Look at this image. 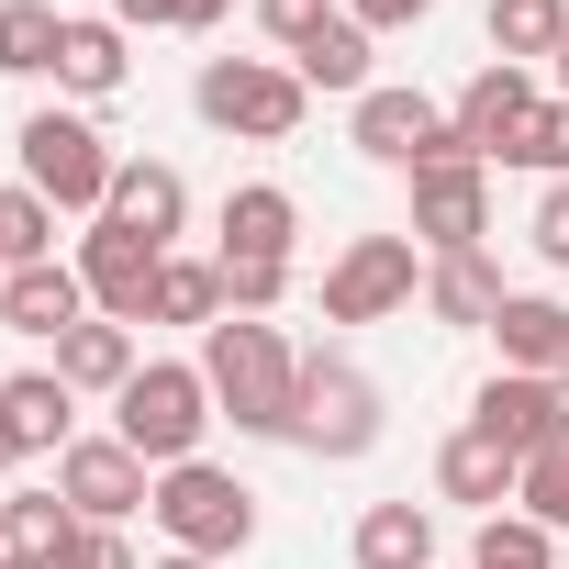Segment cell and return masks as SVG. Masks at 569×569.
<instances>
[{"label":"cell","mask_w":569,"mask_h":569,"mask_svg":"<svg viewBox=\"0 0 569 569\" xmlns=\"http://www.w3.org/2000/svg\"><path fill=\"white\" fill-rule=\"evenodd\" d=\"M201 380H212V402L234 413V436H291V425H302V358L279 347V325H257V313H223V325H212Z\"/></svg>","instance_id":"obj_1"},{"label":"cell","mask_w":569,"mask_h":569,"mask_svg":"<svg viewBox=\"0 0 569 569\" xmlns=\"http://www.w3.org/2000/svg\"><path fill=\"white\" fill-rule=\"evenodd\" d=\"M146 513L179 536V558H234V547L257 536V491H246L234 469H201V458H179V469L157 480Z\"/></svg>","instance_id":"obj_2"},{"label":"cell","mask_w":569,"mask_h":569,"mask_svg":"<svg viewBox=\"0 0 569 569\" xmlns=\"http://www.w3.org/2000/svg\"><path fill=\"white\" fill-rule=\"evenodd\" d=\"M112 402H123V447H134L146 469L201 458V425H212V380H201V369H134Z\"/></svg>","instance_id":"obj_3"},{"label":"cell","mask_w":569,"mask_h":569,"mask_svg":"<svg viewBox=\"0 0 569 569\" xmlns=\"http://www.w3.org/2000/svg\"><path fill=\"white\" fill-rule=\"evenodd\" d=\"M190 101H201V123H223V134H268V146H279V134L302 123V68H268V57H212Z\"/></svg>","instance_id":"obj_4"},{"label":"cell","mask_w":569,"mask_h":569,"mask_svg":"<svg viewBox=\"0 0 569 569\" xmlns=\"http://www.w3.org/2000/svg\"><path fill=\"white\" fill-rule=\"evenodd\" d=\"M23 190H46L57 212H101L112 201V157L79 112H34L23 123Z\"/></svg>","instance_id":"obj_5"},{"label":"cell","mask_w":569,"mask_h":569,"mask_svg":"<svg viewBox=\"0 0 569 569\" xmlns=\"http://www.w3.org/2000/svg\"><path fill=\"white\" fill-rule=\"evenodd\" d=\"M413 302V234H358L325 268V325H380Z\"/></svg>","instance_id":"obj_6"},{"label":"cell","mask_w":569,"mask_h":569,"mask_svg":"<svg viewBox=\"0 0 569 569\" xmlns=\"http://www.w3.org/2000/svg\"><path fill=\"white\" fill-rule=\"evenodd\" d=\"M302 447H325V458H369L380 447V391L347 369V358H313L302 369V425H291Z\"/></svg>","instance_id":"obj_7"},{"label":"cell","mask_w":569,"mask_h":569,"mask_svg":"<svg viewBox=\"0 0 569 569\" xmlns=\"http://www.w3.org/2000/svg\"><path fill=\"white\" fill-rule=\"evenodd\" d=\"M536 112H547V101H536V79L491 57V68L458 90V112H447V123H458V146H469V157H502V168H513V157H525V134H536Z\"/></svg>","instance_id":"obj_8"},{"label":"cell","mask_w":569,"mask_h":569,"mask_svg":"<svg viewBox=\"0 0 569 569\" xmlns=\"http://www.w3.org/2000/svg\"><path fill=\"white\" fill-rule=\"evenodd\" d=\"M358 146L380 168H436V157H469L458 123L425 101V90H358Z\"/></svg>","instance_id":"obj_9"},{"label":"cell","mask_w":569,"mask_h":569,"mask_svg":"<svg viewBox=\"0 0 569 569\" xmlns=\"http://www.w3.org/2000/svg\"><path fill=\"white\" fill-rule=\"evenodd\" d=\"M480 436H491V447H513V458L536 469V458H558V447H569V391H558V380H536V369H502V380L480 391Z\"/></svg>","instance_id":"obj_10"},{"label":"cell","mask_w":569,"mask_h":569,"mask_svg":"<svg viewBox=\"0 0 569 569\" xmlns=\"http://www.w3.org/2000/svg\"><path fill=\"white\" fill-rule=\"evenodd\" d=\"M480 223H491L480 157H436V168H413V234H425L436 257H469V246H480Z\"/></svg>","instance_id":"obj_11"},{"label":"cell","mask_w":569,"mask_h":569,"mask_svg":"<svg viewBox=\"0 0 569 569\" xmlns=\"http://www.w3.org/2000/svg\"><path fill=\"white\" fill-rule=\"evenodd\" d=\"M57 491L79 502V525H123L134 502H157V491H146V458H134L123 436H90V447H68V458H57Z\"/></svg>","instance_id":"obj_12"},{"label":"cell","mask_w":569,"mask_h":569,"mask_svg":"<svg viewBox=\"0 0 569 569\" xmlns=\"http://www.w3.org/2000/svg\"><path fill=\"white\" fill-rule=\"evenodd\" d=\"M157 268H168V246H146V234H123V223H90V246H79L90 302H112V313H134V325H146V302H157Z\"/></svg>","instance_id":"obj_13"},{"label":"cell","mask_w":569,"mask_h":569,"mask_svg":"<svg viewBox=\"0 0 569 569\" xmlns=\"http://www.w3.org/2000/svg\"><path fill=\"white\" fill-rule=\"evenodd\" d=\"M79 302H90V279H79V268H57V257L0 279V325H12V336H68V325H90Z\"/></svg>","instance_id":"obj_14"},{"label":"cell","mask_w":569,"mask_h":569,"mask_svg":"<svg viewBox=\"0 0 569 569\" xmlns=\"http://www.w3.org/2000/svg\"><path fill=\"white\" fill-rule=\"evenodd\" d=\"M179 212H190V190H179V168H157V157H134V168H112V201H101V223H123V234H146V246H168V234H179Z\"/></svg>","instance_id":"obj_15"},{"label":"cell","mask_w":569,"mask_h":569,"mask_svg":"<svg viewBox=\"0 0 569 569\" xmlns=\"http://www.w3.org/2000/svg\"><path fill=\"white\" fill-rule=\"evenodd\" d=\"M491 336H502V369H536V380L569 391V313L558 302H502Z\"/></svg>","instance_id":"obj_16"},{"label":"cell","mask_w":569,"mask_h":569,"mask_svg":"<svg viewBox=\"0 0 569 569\" xmlns=\"http://www.w3.org/2000/svg\"><path fill=\"white\" fill-rule=\"evenodd\" d=\"M358 569H436V513L425 502H369L358 513Z\"/></svg>","instance_id":"obj_17"},{"label":"cell","mask_w":569,"mask_h":569,"mask_svg":"<svg viewBox=\"0 0 569 569\" xmlns=\"http://www.w3.org/2000/svg\"><path fill=\"white\" fill-rule=\"evenodd\" d=\"M68 536H79V502H68V491H12V502H0V547L34 558V569H57Z\"/></svg>","instance_id":"obj_18"},{"label":"cell","mask_w":569,"mask_h":569,"mask_svg":"<svg viewBox=\"0 0 569 569\" xmlns=\"http://www.w3.org/2000/svg\"><path fill=\"white\" fill-rule=\"evenodd\" d=\"M436 480H447V502H502V491H525V458H513V447H491V436L469 425V436H447Z\"/></svg>","instance_id":"obj_19"},{"label":"cell","mask_w":569,"mask_h":569,"mask_svg":"<svg viewBox=\"0 0 569 569\" xmlns=\"http://www.w3.org/2000/svg\"><path fill=\"white\" fill-rule=\"evenodd\" d=\"M291 190H268V179H246L234 201H223V257H291Z\"/></svg>","instance_id":"obj_20"},{"label":"cell","mask_w":569,"mask_h":569,"mask_svg":"<svg viewBox=\"0 0 569 569\" xmlns=\"http://www.w3.org/2000/svg\"><path fill=\"white\" fill-rule=\"evenodd\" d=\"M57 380L68 391H123L134 380V336L123 325H68L57 336Z\"/></svg>","instance_id":"obj_21"},{"label":"cell","mask_w":569,"mask_h":569,"mask_svg":"<svg viewBox=\"0 0 569 569\" xmlns=\"http://www.w3.org/2000/svg\"><path fill=\"white\" fill-rule=\"evenodd\" d=\"M425 302L447 313V325H491L513 291H502V279H491V257L469 246V257H436V279H425Z\"/></svg>","instance_id":"obj_22"},{"label":"cell","mask_w":569,"mask_h":569,"mask_svg":"<svg viewBox=\"0 0 569 569\" xmlns=\"http://www.w3.org/2000/svg\"><path fill=\"white\" fill-rule=\"evenodd\" d=\"M569 46V0H491V57L525 68V57H558Z\"/></svg>","instance_id":"obj_23"},{"label":"cell","mask_w":569,"mask_h":569,"mask_svg":"<svg viewBox=\"0 0 569 569\" xmlns=\"http://www.w3.org/2000/svg\"><path fill=\"white\" fill-rule=\"evenodd\" d=\"M0 425H12V447L34 458V447H68V380H0Z\"/></svg>","instance_id":"obj_24"},{"label":"cell","mask_w":569,"mask_h":569,"mask_svg":"<svg viewBox=\"0 0 569 569\" xmlns=\"http://www.w3.org/2000/svg\"><path fill=\"white\" fill-rule=\"evenodd\" d=\"M57 79H68L79 101H112V90H123V23H68Z\"/></svg>","instance_id":"obj_25"},{"label":"cell","mask_w":569,"mask_h":569,"mask_svg":"<svg viewBox=\"0 0 569 569\" xmlns=\"http://www.w3.org/2000/svg\"><path fill=\"white\" fill-rule=\"evenodd\" d=\"M146 313H157V325H201V336H212V325H223V268H201V257H168Z\"/></svg>","instance_id":"obj_26"},{"label":"cell","mask_w":569,"mask_h":569,"mask_svg":"<svg viewBox=\"0 0 569 569\" xmlns=\"http://www.w3.org/2000/svg\"><path fill=\"white\" fill-rule=\"evenodd\" d=\"M57 46H68V23H57V0H0V68H12V79L57 68Z\"/></svg>","instance_id":"obj_27"},{"label":"cell","mask_w":569,"mask_h":569,"mask_svg":"<svg viewBox=\"0 0 569 569\" xmlns=\"http://www.w3.org/2000/svg\"><path fill=\"white\" fill-rule=\"evenodd\" d=\"M302 90H369V23H325L313 46H291Z\"/></svg>","instance_id":"obj_28"},{"label":"cell","mask_w":569,"mask_h":569,"mask_svg":"<svg viewBox=\"0 0 569 569\" xmlns=\"http://www.w3.org/2000/svg\"><path fill=\"white\" fill-rule=\"evenodd\" d=\"M57 257V201L46 190H0V279Z\"/></svg>","instance_id":"obj_29"},{"label":"cell","mask_w":569,"mask_h":569,"mask_svg":"<svg viewBox=\"0 0 569 569\" xmlns=\"http://www.w3.org/2000/svg\"><path fill=\"white\" fill-rule=\"evenodd\" d=\"M469 569H547V525H536V513H491Z\"/></svg>","instance_id":"obj_30"},{"label":"cell","mask_w":569,"mask_h":569,"mask_svg":"<svg viewBox=\"0 0 569 569\" xmlns=\"http://www.w3.org/2000/svg\"><path fill=\"white\" fill-rule=\"evenodd\" d=\"M212 268H223V313H268L291 291V257H212Z\"/></svg>","instance_id":"obj_31"},{"label":"cell","mask_w":569,"mask_h":569,"mask_svg":"<svg viewBox=\"0 0 569 569\" xmlns=\"http://www.w3.org/2000/svg\"><path fill=\"white\" fill-rule=\"evenodd\" d=\"M525 513H536V525H547V536H569V447H558V458H536V469H525Z\"/></svg>","instance_id":"obj_32"},{"label":"cell","mask_w":569,"mask_h":569,"mask_svg":"<svg viewBox=\"0 0 569 569\" xmlns=\"http://www.w3.org/2000/svg\"><path fill=\"white\" fill-rule=\"evenodd\" d=\"M257 23H268L279 46H313V34H325L336 12H325V0H257Z\"/></svg>","instance_id":"obj_33"},{"label":"cell","mask_w":569,"mask_h":569,"mask_svg":"<svg viewBox=\"0 0 569 569\" xmlns=\"http://www.w3.org/2000/svg\"><path fill=\"white\" fill-rule=\"evenodd\" d=\"M513 168H558V179H569V101H547V112H536V134H525V157H513Z\"/></svg>","instance_id":"obj_34"},{"label":"cell","mask_w":569,"mask_h":569,"mask_svg":"<svg viewBox=\"0 0 569 569\" xmlns=\"http://www.w3.org/2000/svg\"><path fill=\"white\" fill-rule=\"evenodd\" d=\"M57 569H134V547H123V536H112V525H79V536H68V558H57Z\"/></svg>","instance_id":"obj_35"},{"label":"cell","mask_w":569,"mask_h":569,"mask_svg":"<svg viewBox=\"0 0 569 569\" xmlns=\"http://www.w3.org/2000/svg\"><path fill=\"white\" fill-rule=\"evenodd\" d=\"M536 246H547V268H569V179L536 201Z\"/></svg>","instance_id":"obj_36"},{"label":"cell","mask_w":569,"mask_h":569,"mask_svg":"<svg viewBox=\"0 0 569 569\" xmlns=\"http://www.w3.org/2000/svg\"><path fill=\"white\" fill-rule=\"evenodd\" d=\"M436 0H358V23H425Z\"/></svg>","instance_id":"obj_37"},{"label":"cell","mask_w":569,"mask_h":569,"mask_svg":"<svg viewBox=\"0 0 569 569\" xmlns=\"http://www.w3.org/2000/svg\"><path fill=\"white\" fill-rule=\"evenodd\" d=\"M112 23H179V0H112Z\"/></svg>","instance_id":"obj_38"},{"label":"cell","mask_w":569,"mask_h":569,"mask_svg":"<svg viewBox=\"0 0 569 569\" xmlns=\"http://www.w3.org/2000/svg\"><path fill=\"white\" fill-rule=\"evenodd\" d=\"M212 12H223V0H179V23H212Z\"/></svg>","instance_id":"obj_39"},{"label":"cell","mask_w":569,"mask_h":569,"mask_svg":"<svg viewBox=\"0 0 569 569\" xmlns=\"http://www.w3.org/2000/svg\"><path fill=\"white\" fill-rule=\"evenodd\" d=\"M146 569H212V558H146Z\"/></svg>","instance_id":"obj_40"},{"label":"cell","mask_w":569,"mask_h":569,"mask_svg":"<svg viewBox=\"0 0 569 569\" xmlns=\"http://www.w3.org/2000/svg\"><path fill=\"white\" fill-rule=\"evenodd\" d=\"M0 458H23V447H12V425H0Z\"/></svg>","instance_id":"obj_41"},{"label":"cell","mask_w":569,"mask_h":569,"mask_svg":"<svg viewBox=\"0 0 569 569\" xmlns=\"http://www.w3.org/2000/svg\"><path fill=\"white\" fill-rule=\"evenodd\" d=\"M0 569H34V558H0Z\"/></svg>","instance_id":"obj_42"},{"label":"cell","mask_w":569,"mask_h":569,"mask_svg":"<svg viewBox=\"0 0 569 569\" xmlns=\"http://www.w3.org/2000/svg\"><path fill=\"white\" fill-rule=\"evenodd\" d=\"M558 79H569V46H558Z\"/></svg>","instance_id":"obj_43"}]
</instances>
